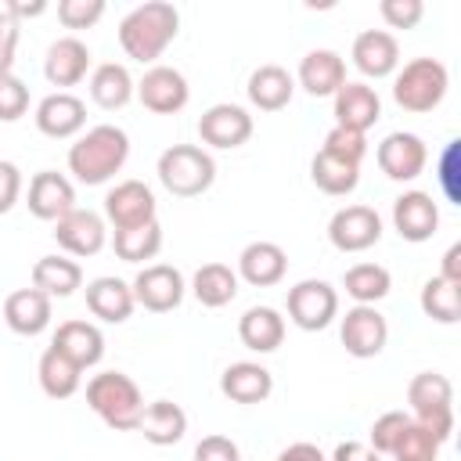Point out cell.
Listing matches in <instances>:
<instances>
[{
	"label": "cell",
	"instance_id": "obj_1",
	"mask_svg": "<svg viewBox=\"0 0 461 461\" xmlns=\"http://www.w3.org/2000/svg\"><path fill=\"white\" fill-rule=\"evenodd\" d=\"M130 158V137L126 130L101 122L86 130L72 148H68V169L76 173L79 184H104L112 180Z\"/></svg>",
	"mask_w": 461,
	"mask_h": 461
},
{
	"label": "cell",
	"instance_id": "obj_2",
	"mask_svg": "<svg viewBox=\"0 0 461 461\" xmlns=\"http://www.w3.org/2000/svg\"><path fill=\"white\" fill-rule=\"evenodd\" d=\"M180 29V14L166 0H148L119 22V43L133 61H155Z\"/></svg>",
	"mask_w": 461,
	"mask_h": 461
},
{
	"label": "cell",
	"instance_id": "obj_3",
	"mask_svg": "<svg viewBox=\"0 0 461 461\" xmlns=\"http://www.w3.org/2000/svg\"><path fill=\"white\" fill-rule=\"evenodd\" d=\"M86 403L90 411L115 432H130L140 425L144 414V396L137 382L122 371H101L86 382Z\"/></svg>",
	"mask_w": 461,
	"mask_h": 461
},
{
	"label": "cell",
	"instance_id": "obj_4",
	"mask_svg": "<svg viewBox=\"0 0 461 461\" xmlns=\"http://www.w3.org/2000/svg\"><path fill=\"white\" fill-rule=\"evenodd\" d=\"M158 180L169 194L176 198H194L212 187L216 180V162L209 151L198 144H173L158 155Z\"/></svg>",
	"mask_w": 461,
	"mask_h": 461
},
{
	"label": "cell",
	"instance_id": "obj_5",
	"mask_svg": "<svg viewBox=\"0 0 461 461\" xmlns=\"http://www.w3.org/2000/svg\"><path fill=\"white\" fill-rule=\"evenodd\" d=\"M407 400L414 407V425H421L425 432H432V439L447 443L454 432V389L447 382V375L436 371H421L411 378L407 385Z\"/></svg>",
	"mask_w": 461,
	"mask_h": 461
},
{
	"label": "cell",
	"instance_id": "obj_6",
	"mask_svg": "<svg viewBox=\"0 0 461 461\" xmlns=\"http://www.w3.org/2000/svg\"><path fill=\"white\" fill-rule=\"evenodd\" d=\"M450 76L447 65L436 58H414L407 61L393 79V101L403 112H432L447 97Z\"/></svg>",
	"mask_w": 461,
	"mask_h": 461
},
{
	"label": "cell",
	"instance_id": "obj_7",
	"mask_svg": "<svg viewBox=\"0 0 461 461\" xmlns=\"http://www.w3.org/2000/svg\"><path fill=\"white\" fill-rule=\"evenodd\" d=\"M339 313V292L328 281L306 277L295 288H288V317L292 324H299L303 331H321L335 321Z\"/></svg>",
	"mask_w": 461,
	"mask_h": 461
},
{
	"label": "cell",
	"instance_id": "obj_8",
	"mask_svg": "<svg viewBox=\"0 0 461 461\" xmlns=\"http://www.w3.org/2000/svg\"><path fill=\"white\" fill-rule=\"evenodd\" d=\"M133 303H140L151 313H169L184 299V274L169 263H151L133 277Z\"/></svg>",
	"mask_w": 461,
	"mask_h": 461
},
{
	"label": "cell",
	"instance_id": "obj_9",
	"mask_svg": "<svg viewBox=\"0 0 461 461\" xmlns=\"http://www.w3.org/2000/svg\"><path fill=\"white\" fill-rule=\"evenodd\" d=\"M328 238L339 252H364L382 238V216L371 205H346L331 216Z\"/></svg>",
	"mask_w": 461,
	"mask_h": 461
},
{
	"label": "cell",
	"instance_id": "obj_10",
	"mask_svg": "<svg viewBox=\"0 0 461 461\" xmlns=\"http://www.w3.org/2000/svg\"><path fill=\"white\" fill-rule=\"evenodd\" d=\"M339 339H342V346H346L349 357L367 360V357H378V353L385 349L389 324H385V317H382L375 306H353V310H346V317H342Z\"/></svg>",
	"mask_w": 461,
	"mask_h": 461
},
{
	"label": "cell",
	"instance_id": "obj_11",
	"mask_svg": "<svg viewBox=\"0 0 461 461\" xmlns=\"http://www.w3.org/2000/svg\"><path fill=\"white\" fill-rule=\"evenodd\" d=\"M104 216L115 230H130L155 220V194L140 180H122L104 194Z\"/></svg>",
	"mask_w": 461,
	"mask_h": 461
},
{
	"label": "cell",
	"instance_id": "obj_12",
	"mask_svg": "<svg viewBox=\"0 0 461 461\" xmlns=\"http://www.w3.org/2000/svg\"><path fill=\"white\" fill-rule=\"evenodd\" d=\"M137 97H140V104H144L148 112H155V115H173V112H180V108L187 104L191 90H187V79H184L176 68L155 65V68H148L144 79L137 83Z\"/></svg>",
	"mask_w": 461,
	"mask_h": 461
},
{
	"label": "cell",
	"instance_id": "obj_13",
	"mask_svg": "<svg viewBox=\"0 0 461 461\" xmlns=\"http://www.w3.org/2000/svg\"><path fill=\"white\" fill-rule=\"evenodd\" d=\"M104 238H108L104 220H101L97 212H90V209H72V212H65V216L54 223V241H58L68 256H79V259L97 256V252L104 249Z\"/></svg>",
	"mask_w": 461,
	"mask_h": 461
},
{
	"label": "cell",
	"instance_id": "obj_14",
	"mask_svg": "<svg viewBox=\"0 0 461 461\" xmlns=\"http://www.w3.org/2000/svg\"><path fill=\"white\" fill-rule=\"evenodd\" d=\"M198 137L212 148H241L252 137V115L241 104H212L198 119Z\"/></svg>",
	"mask_w": 461,
	"mask_h": 461
},
{
	"label": "cell",
	"instance_id": "obj_15",
	"mask_svg": "<svg viewBox=\"0 0 461 461\" xmlns=\"http://www.w3.org/2000/svg\"><path fill=\"white\" fill-rule=\"evenodd\" d=\"M425 158H429V151H425V140L418 133H403L400 130V133H389L378 144V166H382V173L389 180H414V176H421Z\"/></svg>",
	"mask_w": 461,
	"mask_h": 461
},
{
	"label": "cell",
	"instance_id": "obj_16",
	"mask_svg": "<svg viewBox=\"0 0 461 461\" xmlns=\"http://www.w3.org/2000/svg\"><path fill=\"white\" fill-rule=\"evenodd\" d=\"M76 209V187L68 184V176L54 173V169H40L29 180V212L36 220H61L65 212Z\"/></svg>",
	"mask_w": 461,
	"mask_h": 461
},
{
	"label": "cell",
	"instance_id": "obj_17",
	"mask_svg": "<svg viewBox=\"0 0 461 461\" xmlns=\"http://www.w3.org/2000/svg\"><path fill=\"white\" fill-rule=\"evenodd\" d=\"M393 227L400 230L403 241H429L439 227V209L432 194L425 191H407L393 202Z\"/></svg>",
	"mask_w": 461,
	"mask_h": 461
},
{
	"label": "cell",
	"instance_id": "obj_18",
	"mask_svg": "<svg viewBox=\"0 0 461 461\" xmlns=\"http://www.w3.org/2000/svg\"><path fill=\"white\" fill-rule=\"evenodd\" d=\"M83 122H86V104L76 94H68V90L47 94L36 104V126H40V133H47L54 140H65V137L79 133Z\"/></svg>",
	"mask_w": 461,
	"mask_h": 461
},
{
	"label": "cell",
	"instance_id": "obj_19",
	"mask_svg": "<svg viewBox=\"0 0 461 461\" xmlns=\"http://www.w3.org/2000/svg\"><path fill=\"white\" fill-rule=\"evenodd\" d=\"M382 115V101L367 83H342L335 94V126L367 133Z\"/></svg>",
	"mask_w": 461,
	"mask_h": 461
},
{
	"label": "cell",
	"instance_id": "obj_20",
	"mask_svg": "<svg viewBox=\"0 0 461 461\" xmlns=\"http://www.w3.org/2000/svg\"><path fill=\"white\" fill-rule=\"evenodd\" d=\"M353 65L371 76V79H382L389 72H396L400 65V43L393 32L385 29H364L357 40H353Z\"/></svg>",
	"mask_w": 461,
	"mask_h": 461
},
{
	"label": "cell",
	"instance_id": "obj_21",
	"mask_svg": "<svg viewBox=\"0 0 461 461\" xmlns=\"http://www.w3.org/2000/svg\"><path fill=\"white\" fill-rule=\"evenodd\" d=\"M90 68V50L83 40L76 36H61L47 47V58H43V76L54 83V86H76Z\"/></svg>",
	"mask_w": 461,
	"mask_h": 461
},
{
	"label": "cell",
	"instance_id": "obj_22",
	"mask_svg": "<svg viewBox=\"0 0 461 461\" xmlns=\"http://www.w3.org/2000/svg\"><path fill=\"white\" fill-rule=\"evenodd\" d=\"M54 349H61L72 364H79L83 371L86 367H94V364H101V357H104V335H101V328L97 324H90V321H65L58 331H54V342H50Z\"/></svg>",
	"mask_w": 461,
	"mask_h": 461
},
{
	"label": "cell",
	"instance_id": "obj_23",
	"mask_svg": "<svg viewBox=\"0 0 461 461\" xmlns=\"http://www.w3.org/2000/svg\"><path fill=\"white\" fill-rule=\"evenodd\" d=\"M220 393L234 403H263L274 393V375L263 364L238 360L220 375Z\"/></svg>",
	"mask_w": 461,
	"mask_h": 461
},
{
	"label": "cell",
	"instance_id": "obj_24",
	"mask_svg": "<svg viewBox=\"0 0 461 461\" xmlns=\"http://www.w3.org/2000/svg\"><path fill=\"white\" fill-rule=\"evenodd\" d=\"M285 270H288V256H285V249L274 245V241H252V245H245L241 256H238V274H241L249 285H256V288L277 285V281L285 277Z\"/></svg>",
	"mask_w": 461,
	"mask_h": 461
},
{
	"label": "cell",
	"instance_id": "obj_25",
	"mask_svg": "<svg viewBox=\"0 0 461 461\" xmlns=\"http://www.w3.org/2000/svg\"><path fill=\"white\" fill-rule=\"evenodd\" d=\"M133 288L119 277H94L86 285V310L104 324H122L133 313Z\"/></svg>",
	"mask_w": 461,
	"mask_h": 461
},
{
	"label": "cell",
	"instance_id": "obj_26",
	"mask_svg": "<svg viewBox=\"0 0 461 461\" xmlns=\"http://www.w3.org/2000/svg\"><path fill=\"white\" fill-rule=\"evenodd\" d=\"M4 321L18 335H40L50 324V295L40 288H18L4 303Z\"/></svg>",
	"mask_w": 461,
	"mask_h": 461
},
{
	"label": "cell",
	"instance_id": "obj_27",
	"mask_svg": "<svg viewBox=\"0 0 461 461\" xmlns=\"http://www.w3.org/2000/svg\"><path fill=\"white\" fill-rule=\"evenodd\" d=\"M299 83L313 97H328V94L335 97L339 86L346 83V61L335 50H310L299 61Z\"/></svg>",
	"mask_w": 461,
	"mask_h": 461
},
{
	"label": "cell",
	"instance_id": "obj_28",
	"mask_svg": "<svg viewBox=\"0 0 461 461\" xmlns=\"http://www.w3.org/2000/svg\"><path fill=\"white\" fill-rule=\"evenodd\" d=\"M238 335L252 353H274L285 342V317L274 306H252L238 321Z\"/></svg>",
	"mask_w": 461,
	"mask_h": 461
},
{
	"label": "cell",
	"instance_id": "obj_29",
	"mask_svg": "<svg viewBox=\"0 0 461 461\" xmlns=\"http://www.w3.org/2000/svg\"><path fill=\"white\" fill-rule=\"evenodd\" d=\"M137 429L144 432L148 443H155V447H173V443H180L184 432H187V414H184L180 403H173V400H155V403L144 407Z\"/></svg>",
	"mask_w": 461,
	"mask_h": 461
},
{
	"label": "cell",
	"instance_id": "obj_30",
	"mask_svg": "<svg viewBox=\"0 0 461 461\" xmlns=\"http://www.w3.org/2000/svg\"><path fill=\"white\" fill-rule=\"evenodd\" d=\"M292 90H295V83H292L288 68H281V65H259L249 76V101L259 112H281L292 101Z\"/></svg>",
	"mask_w": 461,
	"mask_h": 461
},
{
	"label": "cell",
	"instance_id": "obj_31",
	"mask_svg": "<svg viewBox=\"0 0 461 461\" xmlns=\"http://www.w3.org/2000/svg\"><path fill=\"white\" fill-rule=\"evenodd\" d=\"M83 285V270L76 259H65V256H40L36 267H32V288H40L43 295H72L76 288Z\"/></svg>",
	"mask_w": 461,
	"mask_h": 461
},
{
	"label": "cell",
	"instance_id": "obj_32",
	"mask_svg": "<svg viewBox=\"0 0 461 461\" xmlns=\"http://www.w3.org/2000/svg\"><path fill=\"white\" fill-rule=\"evenodd\" d=\"M83 382V367L72 364L61 349L47 346L43 357H40V389L50 396V400H68Z\"/></svg>",
	"mask_w": 461,
	"mask_h": 461
},
{
	"label": "cell",
	"instance_id": "obj_33",
	"mask_svg": "<svg viewBox=\"0 0 461 461\" xmlns=\"http://www.w3.org/2000/svg\"><path fill=\"white\" fill-rule=\"evenodd\" d=\"M191 292L202 306L209 310H220L227 306L234 295H238V274L227 267V263H205L194 270V281H191Z\"/></svg>",
	"mask_w": 461,
	"mask_h": 461
},
{
	"label": "cell",
	"instance_id": "obj_34",
	"mask_svg": "<svg viewBox=\"0 0 461 461\" xmlns=\"http://www.w3.org/2000/svg\"><path fill=\"white\" fill-rule=\"evenodd\" d=\"M90 97H94L104 112L122 108V104L133 97V79H130L126 65H119V61H104V65H97L94 76H90Z\"/></svg>",
	"mask_w": 461,
	"mask_h": 461
},
{
	"label": "cell",
	"instance_id": "obj_35",
	"mask_svg": "<svg viewBox=\"0 0 461 461\" xmlns=\"http://www.w3.org/2000/svg\"><path fill=\"white\" fill-rule=\"evenodd\" d=\"M310 176L324 194H349L360 184V166L342 162L328 151H317L313 162H310Z\"/></svg>",
	"mask_w": 461,
	"mask_h": 461
},
{
	"label": "cell",
	"instance_id": "obj_36",
	"mask_svg": "<svg viewBox=\"0 0 461 461\" xmlns=\"http://www.w3.org/2000/svg\"><path fill=\"white\" fill-rule=\"evenodd\" d=\"M342 285H346V292L357 299V306H375L378 299L389 295L393 277H389V270L378 267V263H357V267L346 270Z\"/></svg>",
	"mask_w": 461,
	"mask_h": 461
},
{
	"label": "cell",
	"instance_id": "obj_37",
	"mask_svg": "<svg viewBox=\"0 0 461 461\" xmlns=\"http://www.w3.org/2000/svg\"><path fill=\"white\" fill-rule=\"evenodd\" d=\"M112 245H115V256L126 259V263L155 259L158 249H162V227H158V220H151V223H140V227H130V230H115Z\"/></svg>",
	"mask_w": 461,
	"mask_h": 461
},
{
	"label": "cell",
	"instance_id": "obj_38",
	"mask_svg": "<svg viewBox=\"0 0 461 461\" xmlns=\"http://www.w3.org/2000/svg\"><path fill=\"white\" fill-rule=\"evenodd\" d=\"M421 310H425V317H432L439 324H454L461 317V288L443 281L439 274L429 277L421 285Z\"/></svg>",
	"mask_w": 461,
	"mask_h": 461
},
{
	"label": "cell",
	"instance_id": "obj_39",
	"mask_svg": "<svg viewBox=\"0 0 461 461\" xmlns=\"http://www.w3.org/2000/svg\"><path fill=\"white\" fill-rule=\"evenodd\" d=\"M436 454H439V439H432V432H425L414 421L407 425V432L400 436V443L393 450L396 461H436Z\"/></svg>",
	"mask_w": 461,
	"mask_h": 461
},
{
	"label": "cell",
	"instance_id": "obj_40",
	"mask_svg": "<svg viewBox=\"0 0 461 461\" xmlns=\"http://www.w3.org/2000/svg\"><path fill=\"white\" fill-rule=\"evenodd\" d=\"M407 425H411V414H403V411H385V414L371 425V450H375V454H393L396 443H400V436L407 432Z\"/></svg>",
	"mask_w": 461,
	"mask_h": 461
},
{
	"label": "cell",
	"instance_id": "obj_41",
	"mask_svg": "<svg viewBox=\"0 0 461 461\" xmlns=\"http://www.w3.org/2000/svg\"><path fill=\"white\" fill-rule=\"evenodd\" d=\"M321 151H328V155H335V158H342V162L360 166V158L367 155V137L357 133V130H342V126H335V130L324 137V148H321Z\"/></svg>",
	"mask_w": 461,
	"mask_h": 461
},
{
	"label": "cell",
	"instance_id": "obj_42",
	"mask_svg": "<svg viewBox=\"0 0 461 461\" xmlns=\"http://www.w3.org/2000/svg\"><path fill=\"white\" fill-rule=\"evenodd\" d=\"M439 191L447 194V202L461 205V140H447L439 155Z\"/></svg>",
	"mask_w": 461,
	"mask_h": 461
},
{
	"label": "cell",
	"instance_id": "obj_43",
	"mask_svg": "<svg viewBox=\"0 0 461 461\" xmlns=\"http://www.w3.org/2000/svg\"><path fill=\"white\" fill-rule=\"evenodd\" d=\"M25 112H29V86L14 72H4L0 76V119L4 122H14Z\"/></svg>",
	"mask_w": 461,
	"mask_h": 461
},
{
	"label": "cell",
	"instance_id": "obj_44",
	"mask_svg": "<svg viewBox=\"0 0 461 461\" xmlns=\"http://www.w3.org/2000/svg\"><path fill=\"white\" fill-rule=\"evenodd\" d=\"M101 14H104V0H61L58 4V18L68 29H90Z\"/></svg>",
	"mask_w": 461,
	"mask_h": 461
},
{
	"label": "cell",
	"instance_id": "obj_45",
	"mask_svg": "<svg viewBox=\"0 0 461 461\" xmlns=\"http://www.w3.org/2000/svg\"><path fill=\"white\" fill-rule=\"evenodd\" d=\"M378 11L393 29H414L425 14V4L421 0H382Z\"/></svg>",
	"mask_w": 461,
	"mask_h": 461
},
{
	"label": "cell",
	"instance_id": "obj_46",
	"mask_svg": "<svg viewBox=\"0 0 461 461\" xmlns=\"http://www.w3.org/2000/svg\"><path fill=\"white\" fill-rule=\"evenodd\" d=\"M194 461H241V454H238V443L234 439H227V436H205L194 447Z\"/></svg>",
	"mask_w": 461,
	"mask_h": 461
},
{
	"label": "cell",
	"instance_id": "obj_47",
	"mask_svg": "<svg viewBox=\"0 0 461 461\" xmlns=\"http://www.w3.org/2000/svg\"><path fill=\"white\" fill-rule=\"evenodd\" d=\"M22 194V169L14 162H0V216L14 209Z\"/></svg>",
	"mask_w": 461,
	"mask_h": 461
},
{
	"label": "cell",
	"instance_id": "obj_48",
	"mask_svg": "<svg viewBox=\"0 0 461 461\" xmlns=\"http://www.w3.org/2000/svg\"><path fill=\"white\" fill-rule=\"evenodd\" d=\"M14 50H18V22L7 11H0V76L11 72Z\"/></svg>",
	"mask_w": 461,
	"mask_h": 461
},
{
	"label": "cell",
	"instance_id": "obj_49",
	"mask_svg": "<svg viewBox=\"0 0 461 461\" xmlns=\"http://www.w3.org/2000/svg\"><path fill=\"white\" fill-rule=\"evenodd\" d=\"M331 461H378V454L367 447V443H357V439H346L335 447Z\"/></svg>",
	"mask_w": 461,
	"mask_h": 461
},
{
	"label": "cell",
	"instance_id": "obj_50",
	"mask_svg": "<svg viewBox=\"0 0 461 461\" xmlns=\"http://www.w3.org/2000/svg\"><path fill=\"white\" fill-rule=\"evenodd\" d=\"M439 277L461 288V245H457V241L443 252V270H439Z\"/></svg>",
	"mask_w": 461,
	"mask_h": 461
},
{
	"label": "cell",
	"instance_id": "obj_51",
	"mask_svg": "<svg viewBox=\"0 0 461 461\" xmlns=\"http://www.w3.org/2000/svg\"><path fill=\"white\" fill-rule=\"evenodd\" d=\"M277 461H328V457L313 443H292V447H285L277 454Z\"/></svg>",
	"mask_w": 461,
	"mask_h": 461
},
{
	"label": "cell",
	"instance_id": "obj_52",
	"mask_svg": "<svg viewBox=\"0 0 461 461\" xmlns=\"http://www.w3.org/2000/svg\"><path fill=\"white\" fill-rule=\"evenodd\" d=\"M4 11H7L11 18H18V14H43L47 4H43V0H32V4H7Z\"/></svg>",
	"mask_w": 461,
	"mask_h": 461
}]
</instances>
